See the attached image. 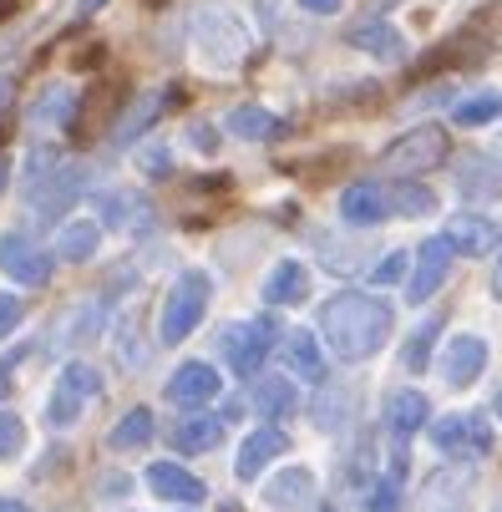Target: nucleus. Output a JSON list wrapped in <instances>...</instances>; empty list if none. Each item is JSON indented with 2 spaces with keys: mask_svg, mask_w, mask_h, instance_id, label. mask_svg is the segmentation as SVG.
I'll return each mask as SVG.
<instances>
[{
  "mask_svg": "<svg viewBox=\"0 0 502 512\" xmlns=\"http://www.w3.org/2000/svg\"><path fill=\"white\" fill-rule=\"evenodd\" d=\"M127 492H132L127 477H102V497H127Z\"/></svg>",
  "mask_w": 502,
  "mask_h": 512,
  "instance_id": "obj_40",
  "label": "nucleus"
},
{
  "mask_svg": "<svg viewBox=\"0 0 502 512\" xmlns=\"http://www.w3.org/2000/svg\"><path fill=\"white\" fill-rule=\"evenodd\" d=\"M401 274H406V254H386V259L371 269V284H401Z\"/></svg>",
  "mask_w": 502,
  "mask_h": 512,
  "instance_id": "obj_38",
  "label": "nucleus"
},
{
  "mask_svg": "<svg viewBox=\"0 0 502 512\" xmlns=\"http://www.w3.org/2000/svg\"><path fill=\"white\" fill-rule=\"evenodd\" d=\"M416 512H467V472L462 467H437L421 477Z\"/></svg>",
  "mask_w": 502,
  "mask_h": 512,
  "instance_id": "obj_9",
  "label": "nucleus"
},
{
  "mask_svg": "<svg viewBox=\"0 0 502 512\" xmlns=\"http://www.w3.org/2000/svg\"><path fill=\"white\" fill-rule=\"evenodd\" d=\"M391 305L381 295H366V289H340L320 305V340L330 345V355L350 360H366L386 345L391 335Z\"/></svg>",
  "mask_w": 502,
  "mask_h": 512,
  "instance_id": "obj_1",
  "label": "nucleus"
},
{
  "mask_svg": "<svg viewBox=\"0 0 502 512\" xmlns=\"http://www.w3.org/2000/svg\"><path fill=\"white\" fill-rule=\"evenodd\" d=\"M229 132H234V137H244V142H269V137H279V132H284V122H279L269 107L244 102V107H234V112H229Z\"/></svg>",
  "mask_w": 502,
  "mask_h": 512,
  "instance_id": "obj_26",
  "label": "nucleus"
},
{
  "mask_svg": "<svg viewBox=\"0 0 502 512\" xmlns=\"http://www.w3.org/2000/svg\"><path fill=\"white\" fill-rule=\"evenodd\" d=\"M0 188H6V163H0Z\"/></svg>",
  "mask_w": 502,
  "mask_h": 512,
  "instance_id": "obj_46",
  "label": "nucleus"
},
{
  "mask_svg": "<svg viewBox=\"0 0 502 512\" xmlns=\"http://www.w3.org/2000/svg\"><path fill=\"white\" fill-rule=\"evenodd\" d=\"M158 112H163V97H158V92H148V97H137V102H132V112L122 117V127H117V142H132L137 132H148Z\"/></svg>",
  "mask_w": 502,
  "mask_h": 512,
  "instance_id": "obj_31",
  "label": "nucleus"
},
{
  "mask_svg": "<svg viewBox=\"0 0 502 512\" xmlns=\"http://www.w3.org/2000/svg\"><path fill=\"white\" fill-rule=\"evenodd\" d=\"M391 208H396L401 218H421V213L437 208V198L426 193V188H416V183H396V188H391Z\"/></svg>",
  "mask_w": 502,
  "mask_h": 512,
  "instance_id": "obj_32",
  "label": "nucleus"
},
{
  "mask_svg": "<svg viewBox=\"0 0 502 512\" xmlns=\"http://www.w3.org/2000/svg\"><path fill=\"white\" fill-rule=\"evenodd\" d=\"M16 11V0H0V16H11Z\"/></svg>",
  "mask_w": 502,
  "mask_h": 512,
  "instance_id": "obj_45",
  "label": "nucleus"
},
{
  "mask_svg": "<svg viewBox=\"0 0 502 512\" xmlns=\"http://www.w3.org/2000/svg\"><path fill=\"white\" fill-rule=\"evenodd\" d=\"M492 295L502 300V259H497V274H492Z\"/></svg>",
  "mask_w": 502,
  "mask_h": 512,
  "instance_id": "obj_43",
  "label": "nucleus"
},
{
  "mask_svg": "<svg viewBox=\"0 0 502 512\" xmlns=\"http://www.w3.org/2000/svg\"><path fill=\"white\" fill-rule=\"evenodd\" d=\"M269 350H274V320H239L219 330V355L234 376H259Z\"/></svg>",
  "mask_w": 502,
  "mask_h": 512,
  "instance_id": "obj_6",
  "label": "nucleus"
},
{
  "mask_svg": "<svg viewBox=\"0 0 502 512\" xmlns=\"http://www.w3.org/2000/svg\"><path fill=\"white\" fill-rule=\"evenodd\" d=\"M97 244H102V224H97V218H77V224H66L56 234V254L66 264H87L97 254Z\"/></svg>",
  "mask_w": 502,
  "mask_h": 512,
  "instance_id": "obj_25",
  "label": "nucleus"
},
{
  "mask_svg": "<svg viewBox=\"0 0 502 512\" xmlns=\"http://www.w3.org/2000/svg\"><path fill=\"white\" fill-rule=\"evenodd\" d=\"M284 365L300 376V381H325V350L310 330H290L284 335Z\"/></svg>",
  "mask_w": 502,
  "mask_h": 512,
  "instance_id": "obj_23",
  "label": "nucleus"
},
{
  "mask_svg": "<svg viewBox=\"0 0 502 512\" xmlns=\"http://www.w3.org/2000/svg\"><path fill=\"white\" fill-rule=\"evenodd\" d=\"M350 46L366 51V56H376V61H401V56H406V36H401L391 21H361V26L350 31Z\"/></svg>",
  "mask_w": 502,
  "mask_h": 512,
  "instance_id": "obj_21",
  "label": "nucleus"
},
{
  "mask_svg": "<svg viewBox=\"0 0 502 512\" xmlns=\"http://www.w3.org/2000/svg\"><path fill=\"white\" fill-rule=\"evenodd\" d=\"M457 193L467 203H497L502 198V163L497 158H462L457 163Z\"/></svg>",
  "mask_w": 502,
  "mask_h": 512,
  "instance_id": "obj_17",
  "label": "nucleus"
},
{
  "mask_svg": "<svg viewBox=\"0 0 502 512\" xmlns=\"http://www.w3.org/2000/svg\"><path fill=\"white\" fill-rule=\"evenodd\" d=\"M284 447H290V436H284L279 426H259V431H249V442L239 447V457H234V472L244 477V482H254L274 457H284Z\"/></svg>",
  "mask_w": 502,
  "mask_h": 512,
  "instance_id": "obj_16",
  "label": "nucleus"
},
{
  "mask_svg": "<svg viewBox=\"0 0 502 512\" xmlns=\"http://www.w3.org/2000/svg\"><path fill=\"white\" fill-rule=\"evenodd\" d=\"M77 193H82V168H56V173L36 178L31 183V218L36 224H56V218L77 203Z\"/></svg>",
  "mask_w": 502,
  "mask_h": 512,
  "instance_id": "obj_8",
  "label": "nucleus"
},
{
  "mask_svg": "<svg viewBox=\"0 0 502 512\" xmlns=\"http://www.w3.org/2000/svg\"><path fill=\"white\" fill-rule=\"evenodd\" d=\"M482 365H487V345H482L477 335H457V340H447V350H442V381H447L452 391H467V386H477Z\"/></svg>",
  "mask_w": 502,
  "mask_h": 512,
  "instance_id": "obj_13",
  "label": "nucleus"
},
{
  "mask_svg": "<svg viewBox=\"0 0 502 512\" xmlns=\"http://www.w3.org/2000/svg\"><path fill=\"white\" fill-rule=\"evenodd\" d=\"M366 512H401V477H376L366 492Z\"/></svg>",
  "mask_w": 502,
  "mask_h": 512,
  "instance_id": "obj_34",
  "label": "nucleus"
},
{
  "mask_svg": "<svg viewBox=\"0 0 502 512\" xmlns=\"http://www.w3.org/2000/svg\"><path fill=\"white\" fill-rule=\"evenodd\" d=\"M148 487L158 492V497H168V502H203V482L188 472V467H178V462H153L148 467Z\"/></svg>",
  "mask_w": 502,
  "mask_h": 512,
  "instance_id": "obj_22",
  "label": "nucleus"
},
{
  "mask_svg": "<svg viewBox=\"0 0 502 512\" xmlns=\"http://www.w3.org/2000/svg\"><path fill=\"white\" fill-rule=\"evenodd\" d=\"M437 335H442V325H437V320H426V325L406 340V350H401V365H406V371H421L426 355H432V345H437Z\"/></svg>",
  "mask_w": 502,
  "mask_h": 512,
  "instance_id": "obj_33",
  "label": "nucleus"
},
{
  "mask_svg": "<svg viewBox=\"0 0 502 512\" xmlns=\"http://www.w3.org/2000/svg\"><path fill=\"white\" fill-rule=\"evenodd\" d=\"M249 26L229 11V6H203L193 16V51L208 71H234L249 56Z\"/></svg>",
  "mask_w": 502,
  "mask_h": 512,
  "instance_id": "obj_2",
  "label": "nucleus"
},
{
  "mask_svg": "<svg viewBox=\"0 0 502 512\" xmlns=\"http://www.w3.org/2000/svg\"><path fill=\"white\" fill-rule=\"evenodd\" d=\"M97 396H102V376H97V365H87V360H71L66 371L56 376V386H51V401H46V426H56V431L77 426V421H82V411H87Z\"/></svg>",
  "mask_w": 502,
  "mask_h": 512,
  "instance_id": "obj_4",
  "label": "nucleus"
},
{
  "mask_svg": "<svg viewBox=\"0 0 502 512\" xmlns=\"http://www.w3.org/2000/svg\"><path fill=\"white\" fill-rule=\"evenodd\" d=\"M208 295H213V279H208L203 269H188V274H178V279H173V289H168V300H163L158 340H163V345H178V340H188V335L203 325V315H208Z\"/></svg>",
  "mask_w": 502,
  "mask_h": 512,
  "instance_id": "obj_3",
  "label": "nucleus"
},
{
  "mask_svg": "<svg viewBox=\"0 0 502 512\" xmlns=\"http://www.w3.org/2000/svg\"><path fill=\"white\" fill-rule=\"evenodd\" d=\"M497 512H502V507H497Z\"/></svg>",
  "mask_w": 502,
  "mask_h": 512,
  "instance_id": "obj_48",
  "label": "nucleus"
},
{
  "mask_svg": "<svg viewBox=\"0 0 502 512\" xmlns=\"http://www.w3.org/2000/svg\"><path fill=\"white\" fill-rule=\"evenodd\" d=\"M254 411L274 426V421H284V416H295L300 411V396H295V386H290V376H259L254 381Z\"/></svg>",
  "mask_w": 502,
  "mask_h": 512,
  "instance_id": "obj_20",
  "label": "nucleus"
},
{
  "mask_svg": "<svg viewBox=\"0 0 502 512\" xmlns=\"http://www.w3.org/2000/svg\"><path fill=\"white\" fill-rule=\"evenodd\" d=\"M452 244H447V234H437V239H421V249H416V264H411V284H406V300L411 305H421V300H432L437 289L447 284V274H452Z\"/></svg>",
  "mask_w": 502,
  "mask_h": 512,
  "instance_id": "obj_7",
  "label": "nucleus"
},
{
  "mask_svg": "<svg viewBox=\"0 0 502 512\" xmlns=\"http://www.w3.org/2000/svg\"><path fill=\"white\" fill-rule=\"evenodd\" d=\"M153 431H158V421H153V411L148 406H132L117 426H112V436L107 442L117 447V452H137V447H148L153 442Z\"/></svg>",
  "mask_w": 502,
  "mask_h": 512,
  "instance_id": "obj_28",
  "label": "nucleus"
},
{
  "mask_svg": "<svg viewBox=\"0 0 502 512\" xmlns=\"http://www.w3.org/2000/svg\"><path fill=\"white\" fill-rule=\"evenodd\" d=\"M31 122L51 127V122H77V92L71 87H46L41 102L31 107Z\"/></svg>",
  "mask_w": 502,
  "mask_h": 512,
  "instance_id": "obj_29",
  "label": "nucleus"
},
{
  "mask_svg": "<svg viewBox=\"0 0 502 512\" xmlns=\"http://www.w3.org/2000/svg\"><path fill=\"white\" fill-rule=\"evenodd\" d=\"M0 512H26V502H16V497H0Z\"/></svg>",
  "mask_w": 502,
  "mask_h": 512,
  "instance_id": "obj_41",
  "label": "nucleus"
},
{
  "mask_svg": "<svg viewBox=\"0 0 502 512\" xmlns=\"http://www.w3.org/2000/svg\"><path fill=\"white\" fill-rule=\"evenodd\" d=\"M452 117H457L462 127H482V122H497V117H502V97H497V92H482V97H462V102L452 107Z\"/></svg>",
  "mask_w": 502,
  "mask_h": 512,
  "instance_id": "obj_30",
  "label": "nucleus"
},
{
  "mask_svg": "<svg viewBox=\"0 0 502 512\" xmlns=\"http://www.w3.org/2000/svg\"><path fill=\"white\" fill-rule=\"evenodd\" d=\"M26 320V305H21V295H0V340H6L16 325Z\"/></svg>",
  "mask_w": 502,
  "mask_h": 512,
  "instance_id": "obj_37",
  "label": "nucleus"
},
{
  "mask_svg": "<svg viewBox=\"0 0 502 512\" xmlns=\"http://www.w3.org/2000/svg\"><path fill=\"white\" fill-rule=\"evenodd\" d=\"M97 6H107V0H82V16H92Z\"/></svg>",
  "mask_w": 502,
  "mask_h": 512,
  "instance_id": "obj_44",
  "label": "nucleus"
},
{
  "mask_svg": "<svg viewBox=\"0 0 502 512\" xmlns=\"http://www.w3.org/2000/svg\"><path fill=\"white\" fill-rule=\"evenodd\" d=\"M219 371L213 365H203V360H183L178 371L168 376V401L173 406H188V411H198V406H208L213 396H219Z\"/></svg>",
  "mask_w": 502,
  "mask_h": 512,
  "instance_id": "obj_10",
  "label": "nucleus"
},
{
  "mask_svg": "<svg viewBox=\"0 0 502 512\" xmlns=\"http://www.w3.org/2000/svg\"><path fill=\"white\" fill-rule=\"evenodd\" d=\"M497 416H502V396H497Z\"/></svg>",
  "mask_w": 502,
  "mask_h": 512,
  "instance_id": "obj_47",
  "label": "nucleus"
},
{
  "mask_svg": "<svg viewBox=\"0 0 502 512\" xmlns=\"http://www.w3.org/2000/svg\"><path fill=\"white\" fill-rule=\"evenodd\" d=\"M0 269L16 284H46L51 279V254L41 244H31L26 234H6L0 239Z\"/></svg>",
  "mask_w": 502,
  "mask_h": 512,
  "instance_id": "obj_11",
  "label": "nucleus"
},
{
  "mask_svg": "<svg viewBox=\"0 0 502 512\" xmlns=\"http://www.w3.org/2000/svg\"><path fill=\"white\" fill-rule=\"evenodd\" d=\"M437 447L447 457H482V452H492V431L477 416H447V421H437Z\"/></svg>",
  "mask_w": 502,
  "mask_h": 512,
  "instance_id": "obj_14",
  "label": "nucleus"
},
{
  "mask_svg": "<svg viewBox=\"0 0 502 512\" xmlns=\"http://www.w3.org/2000/svg\"><path fill=\"white\" fill-rule=\"evenodd\" d=\"M102 218H107V224H117V229L132 224V198L127 193H107L102 198Z\"/></svg>",
  "mask_w": 502,
  "mask_h": 512,
  "instance_id": "obj_36",
  "label": "nucleus"
},
{
  "mask_svg": "<svg viewBox=\"0 0 502 512\" xmlns=\"http://www.w3.org/2000/svg\"><path fill=\"white\" fill-rule=\"evenodd\" d=\"M426 406H432V401H426L421 391H396L391 406H386V426L406 442V436H416V431L426 426Z\"/></svg>",
  "mask_w": 502,
  "mask_h": 512,
  "instance_id": "obj_27",
  "label": "nucleus"
},
{
  "mask_svg": "<svg viewBox=\"0 0 502 512\" xmlns=\"http://www.w3.org/2000/svg\"><path fill=\"white\" fill-rule=\"evenodd\" d=\"M6 102H11V82L0 77V112H6Z\"/></svg>",
  "mask_w": 502,
  "mask_h": 512,
  "instance_id": "obj_42",
  "label": "nucleus"
},
{
  "mask_svg": "<svg viewBox=\"0 0 502 512\" xmlns=\"http://www.w3.org/2000/svg\"><path fill=\"white\" fill-rule=\"evenodd\" d=\"M264 502L274 512H305L315 502V477L305 467H290V472H279L269 487H264Z\"/></svg>",
  "mask_w": 502,
  "mask_h": 512,
  "instance_id": "obj_18",
  "label": "nucleus"
},
{
  "mask_svg": "<svg viewBox=\"0 0 502 512\" xmlns=\"http://www.w3.org/2000/svg\"><path fill=\"white\" fill-rule=\"evenodd\" d=\"M391 213H396L391 208V188H381V183H350L340 193V218H345V224H355V229L386 224Z\"/></svg>",
  "mask_w": 502,
  "mask_h": 512,
  "instance_id": "obj_12",
  "label": "nucleus"
},
{
  "mask_svg": "<svg viewBox=\"0 0 502 512\" xmlns=\"http://www.w3.org/2000/svg\"><path fill=\"white\" fill-rule=\"evenodd\" d=\"M345 6V0H300V11H310V16H335Z\"/></svg>",
  "mask_w": 502,
  "mask_h": 512,
  "instance_id": "obj_39",
  "label": "nucleus"
},
{
  "mask_svg": "<svg viewBox=\"0 0 502 512\" xmlns=\"http://www.w3.org/2000/svg\"><path fill=\"white\" fill-rule=\"evenodd\" d=\"M21 442H26V426H21V416L0 411V462L16 457V452H21Z\"/></svg>",
  "mask_w": 502,
  "mask_h": 512,
  "instance_id": "obj_35",
  "label": "nucleus"
},
{
  "mask_svg": "<svg viewBox=\"0 0 502 512\" xmlns=\"http://www.w3.org/2000/svg\"><path fill=\"white\" fill-rule=\"evenodd\" d=\"M310 295V269L300 259H279L264 279V300L269 305H300Z\"/></svg>",
  "mask_w": 502,
  "mask_h": 512,
  "instance_id": "obj_19",
  "label": "nucleus"
},
{
  "mask_svg": "<svg viewBox=\"0 0 502 512\" xmlns=\"http://www.w3.org/2000/svg\"><path fill=\"white\" fill-rule=\"evenodd\" d=\"M219 442H224V416L188 411V416H178V426H173V447H178L183 457H203V452H213Z\"/></svg>",
  "mask_w": 502,
  "mask_h": 512,
  "instance_id": "obj_15",
  "label": "nucleus"
},
{
  "mask_svg": "<svg viewBox=\"0 0 502 512\" xmlns=\"http://www.w3.org/2000/svg\"><path fill=\"white\" fill-rule=\"evenodd\" d=\"M447 153H452L447 127L421 122V127H411V132H401V137L391 142V148L381 153V163H386L391 173H426V168L447 163Z\"/></svg>",
  "mask_w": 502,
  "mask_h": 512,
  "instance_id": "obj_5",
  "label": "nucleus"
},
{
  "mask_svg": "<svg viewBox=\"0 0 502 512\" xmlns=\"http://www.w3.org/2000/svg\"><path fill=\"white\" fill-rule=\"evenodd\" d=\"M447 244L457 249V254H487L492 244H497V229L487 224V218H477V213H457L452 224H447Z\"/></svg>",
  "mask_w": 502,
  "mask_h": 512,
  "instance_id": "obj_24",
  "label": "nucleus"
}]
</instances>
